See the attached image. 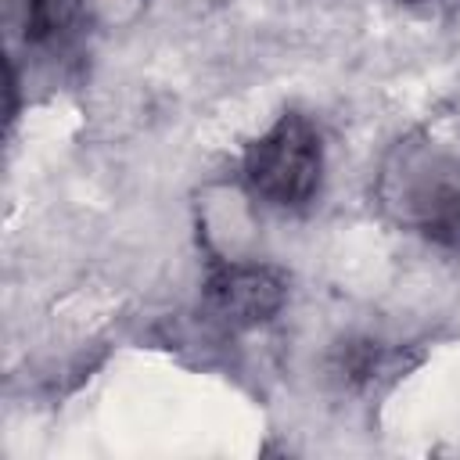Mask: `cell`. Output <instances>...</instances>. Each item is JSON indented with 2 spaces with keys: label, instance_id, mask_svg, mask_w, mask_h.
<instances>
[{
  "label": "cell",
  "instance_id": "cell-1",
  "mask_svg": "<svg viewBox=\"0 0 460 460\" xmlns=\"http://www.w3.org/2000/svg\"><path fill=\"white\" fill-rule=\"evenodd\" d=\"M385 198L428 241L460 244V158L413 147L385 169Z\"/></svg>",
  "mask_w": 460,
  "mask_h": 460
},
{
  "label": "cell",
  "instance_id": "cell-2",
  "mask_svg": "<svg viewBox=\"0 0 460 460\" xmlns=\"http://www.w3.org/2000/svg\"><path fill=\"white\" fill-rule=\"evenodd\" d=\"M323 176V144L313 122L298 111L280 115L248 151L244 183L270 205L295 208L305 205Z\"/></svg>",
  "mask_w": 460,
  "mask_h": 460
},
{
  "label": "cell",
  "instance_id": "cell-3",
  "mask_svg": "<svg viewBox=\"0 0 460 460\" xmlns=\"http://www.w3.org/2000/svg\"><path fill=\"white\" fill-rule=\"evenodd\" d=\"M288 298V280L273 266L226 262L205 280V313L226 331L266 323Z\"/></svg>",
  "mask_w": 460,
  "mask_h": 460
},
{
  "label": "cell",
  "instance_id": "cell-4",
  "mask_svg": "<svg viewBox=\"0 0 460 460\" xmlns=\"http://www.w3.org/2000/svg\"><path fill=\"white\" fill-rule=\"evenodd\" d=\"M86 18V0H22V25L32 47H65Z\"/></svg>",
  "mask_w": 460,
  "mask_h": 460
},
{
  "label": "cell",
  "instance_id": "cell-5",
  "mask_svg": "<svg viewBox=\"0 0 460 460\" xmlns=\"http://www.w3.org/2000/svg\"><path fill=\"white\" fill-rule=\"evenodd\" d=\"M399 4H417V0H399Z\"/></svg>",
  "mask_w": 460,
  "mask_h": 460
}]
</instances>
